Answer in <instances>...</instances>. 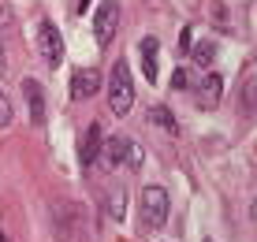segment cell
Listing matches in <instances>:
<instances>
[{
	"label": "cell",
	"mask_w": 257,
	"mask_h": 242,
	"mask_svg": "<svg viewBox=\"0 0 257 242\" xmlns=\"http://www.w3.org/2000/svg\"><path fill=\"white\" fill-rule=\"evenodd\" d=\"M108 108L112 115H127L135 108V78H131V67L123 64H112V75H108Z\"/></svg>",
	"instance_id": "6da1fadb"
},
{
	"label": "cell",
	"mask_w": 257,
	"mask_h": 242,
	"mask_svg": "<svg viewBox=\"0 0 257 242\" xmlns=\"http://www.w3.org/2000/svg\"><path fill=\"white\" fill-rule=\"evenodd\" d=\"M138 209H142V227H146V231H161L168 223V212H172L168 190H164V186H146L142 198H138Z\"/></svg>",
	"instance_id": "7a4b0ae2"
},
{
	"label": "cell",
	"mask_w": 257,
	"mask_h": 242,
	"mask_svg": "<svg viewBox=\"0 0 257 242\" xmlns=\"http://www.w3.org/2000/svg\"><path fill=\"white\" fill-rule=\"evenodd\" d=\"M119 34V0H101L93 12V38L101 49H108Z\"/></svg>",
	"instance_id": "3957f363"
},
{
	"label": "cell",
	"mask_w": 257,
	"mask_h": 242,
	"mask_svg": "<svg viewBox=\"0 0 257 242\" xmlns=\"http://www.w3.org/2000/svg\"><path fill=\"white\" fill-rule=\"evenodd\" d=\"M38 49H41L45 67L56 71L60 64H64V41H60V30L52 26V19H41L38 23Z\"/></svg>",
	"instance_id": "277c9868"
},
{
	"label": "cell",
	"mask_w": 257,
	"mask_h": 242,
	"mask_svg": "<svg viewBox=\"0 0 257 242\" xmlns=\"http://www.w3.org/2000/svg\"><path fill=\"white\" fill-rule=\"evenodd\" d=\"M23 97H26V108H30V123L45 127V89L38 78H23Z\"/></svg>",
	"instance_id": "5b68a950"
},
{
	"label": "cell",
	"mask_w": 257,
	"mask_h": 242,
	"mask_svg": "<svg viewBox=\"0 0 257 242\" xmlns=\"http://www.w3.org/2000/svg\"><path fill=\"white\" fill-rule=\"evenodd\" d=\"M97 89H101V71L97 67H78L75 75H71V97H75V101H86Z\"/></svg>",
	"instance_id": "8992f818"
},
{
	"label": "cell",
	"mask_w": 257,
	"mask_h": 242,
	"mask_svg": "<svg viewBox=\"0 0 257 242\" xmlns=\"http://www.w3.org/2000/svg\"><path fill=\"white\" fill-rule=\"evenodd\" d=\"M220 97H224V78L216 71H205V78L198 82V104L201 108H216Z\"/></svg>",
	"instance_id": "52a82bcc"
},
{
	"label": "cell",
	"mask_w": 257,
	"mask_h": 242,
	"mask_svg": "<svg viewBox=\"0 0 257 242\" xmlns=\"http://www.w3.org/2000/svg\"><path fill=\"white\" fill-rule=\"evenodd\" d=\"M131 146H135V138H127V134H116V138H108V146L101 149L104 153V164L108 168H119L131 160Z\"/></svg>",
	"instance_id": "ba28073f"
},
{
	"label": "cell",
	"mask_w": 257,
	"mask_h": 242,
	"mask_svg": "<svg viewBox=\"0 0 257 242\" xmlns=\"http://www.w3.org/2000/svg\"><path fill=\"white\" fill-rule=\"evenodd\" d=\"M101 123H90V131H86V138H82V168H93L97 164V157H101Z\"/></svg>",
	"instance_id": "9c48e42d"
},
{
	"label": "cell",
	"mask_w": 257,
	"mask_h": 242,
	"mask_svg": "<svg viewBox=\"0 0 257 242\" xmlns=\"http://www.w3.org/2000/svg\"><path fill=\"white\" fill-rule=\"evenodd\" d=\"M157 52H161V41H157V38L142 41V75L149 78V86L157 82Z\"/></svg>",
	"instance_id": "30bf717a"
},
{
	"label": "cell",
	"mask_w": 257,
	"mask_h": 242,
	"mask_svg": "<svg viewBox=\"0 0 257 242\" xmlns=\"http://www.w3.org/2000/svg\"><path fill=\"white\" fill-rule=\"evenodd\" d=\"M146 119L149 123H157L161 131H168V134H179V123H175V115L164 108V104H153V108L146 112Z\"/></svg>",
	"instance_id": "8fae6325"
},
{
	"label": "cell",
	"mask_w": 257,
	"mask_h": 242,
	"mask_svg": "<svg viewBox=\"0 0 257 242\" xmlns=\"http://www.w3.org/2000/svg\"><path fill=\"white\" fill-rule=\"evenodd\" d=\"M123 209H127V190L116 183V186L108 190V198H104V212H108L112 220H123Z\"/></svg>",
	"instance_id": "7c38bea8"
},
{
	"label": "cell",
	"mask_w": 257,
	"mask_h": 242,
	"mask_svg": "<svg viewBox=\"0 0 257 242\" xmlns=\"http://www.w3.org/2000/svg\"><path fill=\"white\" fill-rule=\"evenodd\" d=\"M212 60H216V41H198V45H194V64H198V67L209 71Z\"/></svg>",
	"instance_id": "4fadbf2b"
},
{
	"label": "cell",
	"mask_w": 257,
	"mask_h": 242,
	"mask_svg": "<svg viewBox=\"0 0 257 242\" xmlns=\"http://www.w3.org/2000/svg\"><path fill=\"white\" fill-rule=\"evenodd\" d=\"M12 119H15V108H12V101L4 97V89H0V131L12 127Z\"/></svg>",
	"instance_id": "5bb4252c"
},
{
	"label": "cell",
	"mask_w": 257,
	"mask_h": 242,
	"mask_svg": "<svg viewBox=\"0 0 257 242\" xmlns=\"http://www.w3.org/2000/svg\"><path fill=\"white\" fill-rule=\"evenodd\" d=\"M172 86H175V89H187V86H190V71H187V67H175Z\"/></svg>",
	"instance_id": "9a60e30c"
},
{
	"label": "cell",
	"mask_w": 257,
	"mask_h": 242,
	"mask_svg": "<svg viewBox=\"0 0 257 242\" xmlns=\"http://www.w3.org/2000/svg\"><path fill=\"white\" fill-rule=\"evenodd\" d=\"M15 26V19H12V8L4 4V0H0V30H12Z\"/></svg>",
	"instance_id": "2e32d148"
},
{
	"label": "cell",
	"mask_w": 257,
	"mask_h": 242,
	"mask_svg": "<svg viewBox=\"0 0 257 242\" xmlns=\"http://www.w3.org/2000/svg\"><path fill=\"white\" fill-rule=\"evenodd\" d=\"M127 168H142V146H138V142L131 146V160H127Z\"/></svg>",
	"instance_id": "e0dca14e"
},
{
	"label": "cell",
	"mask_w": 257,
	"mask_h": 242,
	"mask_svg": "<svg viewBox=\"0 0 257 242\" xmlns=\"http://www.w3.org/2000/svg\"><path fill=\"white\" fill-rule=\"evenodd\" d=\"M190 34H194V30H190V26H187V30H183V34H179V49H190Z\"/></svg>",
	"instance_id": "ac0fdd59"
},
{
	"label": "cell",
	"mask_w": 257,
	"mask_h": 242,
	"mask_svg": "<svg viewBox=\"0 0 257 242\" xmlns=\"http://www.w3.org/2000/svg\"><path fill=\"white\" fill-rule=\"evenodd\" d=\"M8 71V52H4V41H0V75Z\"/></svg>",
	"instance_id": "d6986e66"
},
{
	"label": "cell",
	"mask_w": 257,
	"mask_h": 242,
	"mask_svg": "<svg viewBox=\"0 0 257 242\" xmlns=\"http://www.w3.org/2000/svg\"><path fill=\"white\" fill-rule=\"evenodd\" d=\"M0 242H12V238H8V231H4V220H0Z\"/></svg>",
	"instance_id": "ffe728a7"
},
{
	"label": "cell",
	"mask_w": 257,
	"mask_h": 242,
	"mask_svg": "<svg viewBox=\"0 0 257 242\" xmlns=\"http://www.w3.org/2000/svg\"><path fill=\"white\" fill-rule=\"evenodd\" d=\"M250 216L257 220V198H253V205H250Z\"/></svg>",
	"instance_id": "44dd1931"
},
{
	"label": "cell",
	"mask_w": 257,
	"mask_h": 242,
	"mask_svg": "<svg viewBox=\"0 0 257 242\" xmlns=\"http://www.w3.org/2000/svg\"><path fill=\"white\" fill-rule=\"evenodd\" d=\"M205 242H212V238H205Z\"/></svg>",
	"instance_id": "7402d4cb"
}]
</instances>
